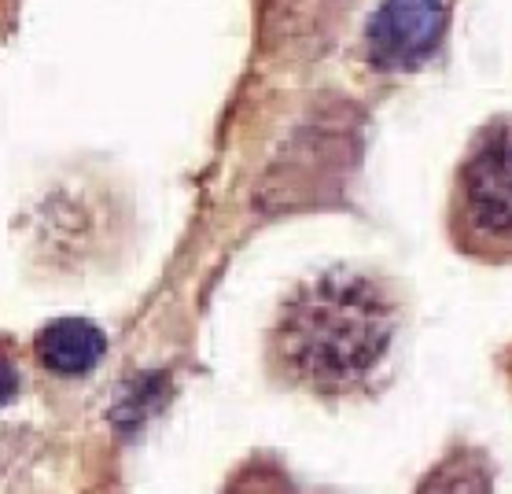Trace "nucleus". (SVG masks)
<instances>
[{
	"label": "nucleus",
	"instance_id": "obj_3",
	"mask_svg": "<svg viewBox=\"0 0 512 494\" xmlns=\"http://www.w3.org/2000/svg\"><path fill=\"white\" fill-rule=\"evenodd\" d=\"M443 30V0H384L365 26V56L376 71H417L443 45Z\"/></svg>",
	"mask_w": 512,
	"mask_h": 494
},
{
	"label": "nucleus",
	"instance_id": "obj_6",
	"mask_svg": "<svg viewBox=\"0 0 512 494\" xmlns=\"http://www.w3.org/2000/svg\"><path fill=\"white\" fill-rule=\"evenodd\" d=\"M417 494H490L487 469L476 454H457L431 472Z\"/></svg>",
	"mask_w": 512,
	"mask_h": 494
},
{
	"label": "nucleus",
	"instance_id": "obj_5",
	"mask_svg": "<svg viewBox=\"0 0 512 494\" xmlns=\"http://www.w3.org/2000/svg\"><path fill=\"white\" fill-rule=\"evenodd\" d=\"M350 0H269L266 34L280 48H310L336 34Z\"/></svg>",
	"mask_w": 512,
	"mask_h": 494
},
{
	"label": "nucleus",
	"instance_id": "obj_7",
	"mask_svg": "<svg viewBox=\"0 0 512 494\" xmlns=\"http://www.w3.org/2000/svg\"><path fill=\"white\" fill-rule=\"evenodd\" d=\"M15 395H19V362L12 354V343L0 340V406H8Z\"/></svg>",
	"mask_w": 512,
	"mask_h": 494
},
{
	"label": "nucleus",
	"instance_id": "obj_4",
	"mask_svg": "<svg viewBox=\"0 0 512 494\" xmlns=\"http://www.w3.org/2000/svg\"><path fill=\"white\" fill-rule=\"evenodd\" d=\"M104 354L107 336L100 332V325L82 318L48 321L34 336V362L52 377H85L104 362Z\"/></svg>",
	"mask_w": 512,
	"mask_h": 494
},
{
	"label": "nucleus",
	"instance_id": "obj_2",
	"mask_svg": "<svg viewBox=\"0 0 512 494\" xmlns=\"http://www.w3.org/2000/svg\"><path fill=\"white\" fill-rule=\"evenodd\" d=\"M461 240L479 251H512V118L479 130L454 181Z\"/></svg>",
	"mask_w": 512,
	"mask_h": 494
},
{
	"label": "nucleus",
	"instance_id": "obj_1",
	"mask_svg": "<svg viewBox=\"0 0 512 494\" xmlns=\"http://www.w3.org/2000/svg\"><path fill=\"white\" fill-rule=\"evenodd\" d=\"M398 310L387 288L361 270H325L303 281L280 306L273 358L299 388L347 395L387 362Z\"/></svg>",
	"mask_w": 512,
	"mask_h": 494
}]
</instances>
